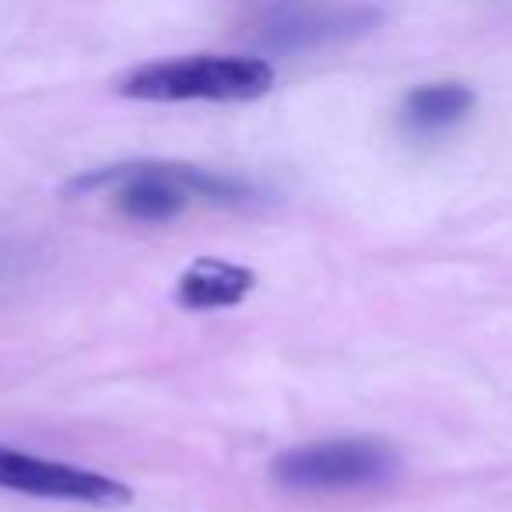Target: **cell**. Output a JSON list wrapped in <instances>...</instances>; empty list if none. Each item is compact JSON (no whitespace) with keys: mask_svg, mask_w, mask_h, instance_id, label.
I'll list each match as a JSON object with an SVG mask.
<instances>
[{"mask_svg":"<svg viewBox=\"0 0 512 512\" xmlns=\"http://www.w3.org/2000/svg\"><path fill=\"white\" fill-rule=\"evenodd\" d=\"M376 8H271L264 11L260 43L267 50H316V46L348 43L379 25Z\"/></svg>","mask_w":512,"mask_h":512,"instance_id":"cell-5","label":"cell"},{"mask_svg":"<svg viewBox=\"0 0 512 512\" xmlns=\"http://www.w3.org/2000/svg\"><path fill=\"white\" fill-rule=\"evenodd\" d=\"M400 474L393 446L379 439H327L285 449L271 477L288 491H358L379 488Z\"/></svg>","mask_w":512,"mask_h":512,"instance_id":"cell-3","label":"cell"},{"mask_svg":"<svg viewBox=\"0 0 512 512\" xmlns=\"http://www.w3.org/2000/svg\"><path fill=\"white\" fill-rule=\"evenodd\" d=\"M0 488L85 505H127L130 495H134L127 484L99 474V470L43 460V456L22 453L15 446H4V442H0Z\"/></svg>","mask_w":512,"mask_h":512,"instance_id":"cell-4","label":"cell"},{"mask_svg":"<svg viewBox=\"0 0 512 512\" xmlns=\"http://www.w3.org/2000/svg\"><path fill=\"white\" fill-rule=\"evenodd\" d=\"M470 109H474V92L467 85L435 81V85H421L407 95L400 120H404V130H411V134L435 137L442 130H453Z\"/></svg>","mask_w":512,"mask_h":512,"instance_id":"cell-7","label":"cell"},{"mask_svg":"<svg viewBox=\"0 0 512 512\" xmlns=\"http://www.w3.org/2000/svg\"><path fill=\"white\" fill-rule=\"evenodd\" d=\"M274 88V67L260 57H197L155 60L120 81L127 99L141 102H253Z\"/></svg>","mask_w":512,"mask_h":512,"instance_id":"cell-2","label":"cell"},{"mask_svg":"<svg viewBox=\"0 0 512 512\" xmlns=\"http://www.w3.org/2000/svg\"><path fill=\"white\" fill-rule=\"evenodd\" d=\"M113 190L116 211L134 221H172L186 211L190 200H211V204H246L253 200V186L232 176H214L197 165L176 162H127L95 169L71 183V193Z\"/></svg>","mask_w":512,"mask_h":512,"instance_id":"cell-1","label":"cell"},{"mask_svg":"<svg viewBox=\"0 0 512 512\" xmlns=\"http://www.w3.org/2000/svg\"><path fill=\"white\" fill-rule=\"evenodd\" d=\"M256 288V274L232 260L218 256H200L179 274L176 302L190 313H214V309H232Z\"/></svg>","mask_w":512,"mask_h":512,"instance_id":"cell-6","label":"cell"}]
</instances>
